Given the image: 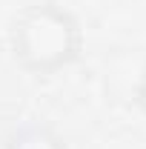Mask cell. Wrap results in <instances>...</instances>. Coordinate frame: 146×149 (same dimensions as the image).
<instances>
[{
	"instance_id": "obj_1",
	"label": "cell",
	"mask_w": 146,
	"mask_h": 149,
	"mask_svg": "<svg viewBox=\"0 0 146 149\" xmlns=\"http://www.w3.org/2000/svg\"><path fill=\"white\" fill-rule=\"evenodd\" d=\"M80 49V23L57 3H35L23 9L12 26V55L32 74H55L72 66Z\"/></svg>"
},
{
	"instance_id": "obj_2",
	"label": "cell",
	"mask_w": 146,
	"mask_h": 149,
	"mask_svg": "<svg viewBox=\"0 0 146 149\" xmlns=\"http://www.w3.org/2000/svg\"><path fill=\"white\" fill-rule=\"evenodd\" d=\"M3 149H66V143L49 123L32 120V123H23L12 132L6 138Z\"/></svg>"
},
{
	"instance_id": "obj_3",
	"label": "cell",
	"mask_w": 146,
	"mask_h": 149,
	"mask_svg": "<svg viewBox=\"0 0 146 149\" xmlns=\"http://www.w3.org/2000/svg\"><path fill=\"white\" fill-rule=\"evenodd\" d=\"M135 103L140 106V112L146 115V63L143 69H140V74H138V86H135Z\"/></svg>"
}]
</instances>
